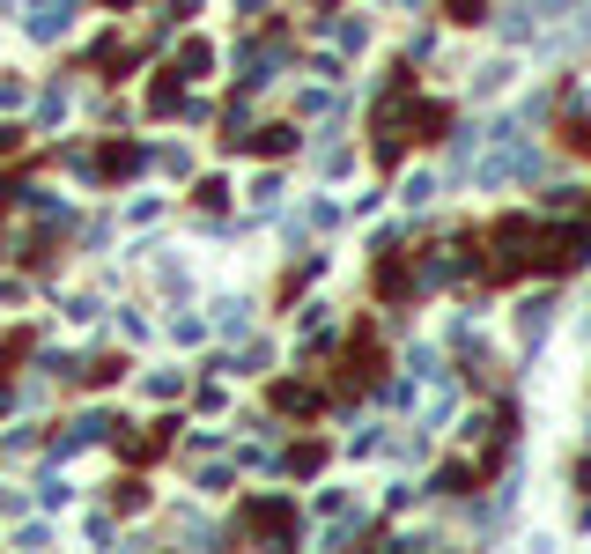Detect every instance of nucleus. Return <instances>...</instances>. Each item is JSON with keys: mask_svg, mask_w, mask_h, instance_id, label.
I'll list each match as a JSON object with an SVG mask.
<instances>
[{"mask_svg": "<svg viewBox=\"0 0 591 554\" xmlns=\"http://www.w3.org/2000/svg\"><path fill=\"white\" fill-rule=\"evenodd\" d=\"M97 170H104V178H126V170H141V148H104Z\"/></svg>", "mask_w": 591, "mask_h": 554, "instance_id": "11", "label": "nucleus"}, {"mask_svg": "<svg viewBox=\"0 0 591 554\" xmlns=\"http://www.w3.org/2000/svg\"><path fill=\"white\" fill-rule=\"evenodd\" d=\"M37 503H45V510H67V503H74V488L60 481V473H45V481H37Z\"/></svg>", "mask_w": 591, "mask_h": 554, "instance_id": "13", "label": "nucleus"}, {"mask_svg": "<svg viewBox=\"0 0 591 554\" xmlns=\"http://www.w3.org/2000/svg\"><path fill=\"white\" fill-rule=\"evenodd\" d=\"M111 503H119V510H141L148 495H141V481H119V488H111Z\"/></svg>", "mask_w": 591, "mask_h": 554, "instance_id": "22", "label": "nucleus"}, {"mask_svg": "<svg viewBox=\"0 0 591 554\" xmlns=\"http://www.w3.org/2000/svg\"><path fill=\"white\" fill-rule=\"evenodd\" d=\"M215 333H222V340H252V303H244V296L215 303Z\"/></svg>", "mask_w": 591, "mask_h": 554, "instance_id": "7", "label": "nucleus"}, {"mask_svg": "<svg viewBox=\"0 0 591 554\" xmlns=\"http://www.w3.org/2000/svg\"><path fill=\"white\" fill-rule=\"evenodd\" d=\"M170 67H178V82H200V74L215 67V45H207V37H185V45H178V60H170Z\"/></svg>", "mask_w": 591, "mask_h": 554, "instance_id": "6", "label": "nucleus"}, {"mask_svg": "<svg viewBox=\"0 0 591 554\" xmlns=\"http://www.w3.org/2000/svg\"><path fill=\"white\" fill-rule=\"evenodd\" d=\"M170 340H178V348H200L207 326H200V318H170Z\"/></svg>", "mask_w": 591, "mask_h": 554, "instance_id": "19", "label": "nucleus"}, {"mask_svg": "<svg viewBox=\"0 0 591 554\" xmlns=\"http://www.w3.org/2000/svg\"><path fill=\"white\" fill-rule=\"evenodd\" d=\"M170 8H193V0H170Z\"/></svg>", "mask_w": 591, "mask_h": 554, "instance_id": "27", "label": "nucleus"}, {"mask_svg": "<svg viewBox=\"0 0 591 554\" xmlns=\"http://www.w3.org/2000/svg\"><path fill=\"white\" fill-rule=\"evenodd\" d=\"M259 156H289V148H296V126H259Z\"/></svg>", "mask_w": 591, "mask_h": 554, "instance_id": "9", "label": "nucleus"}, {"mask_svg": "<svg viewBox=\"0 0 591 554\" xmlns=\"http://www.w3.org/2000/svg\"><path fill=\"white\" fill-rule=\"evenodd\" d=\"M244 532H259V540H296V510L289 503H266V495H259V503L252 510H244Z\"/></svg>", "mask_w": 591, "mask_h": 554, "instance_id": "2", "label": "nucleus"}, {"mask_svg": "<svg viewBox=\"0 0 591 554\" xmlns=\"http://www.w3.org/2000/svg\"><path fill=\"white\" fill-rule=\"evenodd\" d=\"M318 466H326V444H296L289 451V473H318Z\"/></svg>", "mask_w": 591, "mask_h": 554, "instance_id": "18", "label": "nucleus"}, {"mask_svg": "<svg viewBox=\"0 0 591 554\" xmlns=\"http://www.w3.org/2000/svg\"><path fill=\"white\" fill-rule=\"evenodd\" d=\"M67 23H74V0H37V8L23 15V30L37 37V45H52V37H67Z\"/></svg>", "mask_w": 591, "mask_h": 554, "instance_id": "3", "label": "nucleus"}, {"mask_svg": "<svg viewBox=\"0 0 591 554\" xmlns=\"http://www.w3.org/2000/svg\"><path fill=\"white\" fill-rule=\"evenodd\" d=\"M15 510H23V495H0V518H15Z\"/></svg>", "mask_w": 591, "mask_h": 554, "instance_id": "24", "label": "nucleus"}, {"mask_svg": "<svg viewBox=\"0 0 591 554\" xmlns=\"http://www.w3.org/2000/svg\"><path fill=\"white\" fill-rule=\"evenodd\" d=\"M577 488H591V466H584V473H577Z\"/></svg>", "mask_w": 591, "mask_h": 554, "instance_id": "25", "label": "nucleus"}, {"mask_svg": "<svg viewBox=\"0 0 591 554\" xmlns=\"http://www.w3.org/2000/svg\"><path fill=\"white\" fill-rule=\"evenodd\" d=\"M399 200H407V207H429V200H436V178H429V170H414V178L399 185Z\"/></svg>", "mask_w": 591, "mask_h": 554, "instance_id": "14", "label": "nucleus"}, {"mask_svg": "<svg viewBox=\"0 0 591 554\" xmlns=\"http://www.w3.org/2000/svg\"><path fill=\"white\" fill-rule=\"evenodd\" d=\"M518 82V60H488L481 74H473V104H488V97H503V89Z\"/></svg>", "mask_w": 591, "mask_h": 554, "instance_id": "4", "label": "nucleus"}, {"mask_svg": "<svg viewBox=\"0 0 591 554\" xmlns=\"http://www.w3.org/2000/svg\"><path fill=\"white\" fill-rule=\"evenodd\" d=\"M591 252V229L584 222H555V229H540V244H532V266H547V274H569Z\"/></svg>", "mask_w": 591, "mask_h": 554, "instance_id": "1", "label": "nucleus"}, {"mask_svg": "<svg viewBox=\"0 0 591 554\" xmlns=\"http://www.w3.org/2000/svg\"><path fill=\"white\" fill-rule=\"evenodd\" d=\"M547 326H555V296H532V303H518V333L540 348L547 340Z\"/></svg>", "mask_w": 591, "mask_h": 554, "instance_id": "5", "label": "nucleus"}, {"mask_svg": "<svg viewBox=\"0 0 591 554\" xmlns=\"http://www.w3.org/2000/svg\"><path fill=\"white\" fill-rule=\"evenodd\" d=\"M274 407H281V414H318V392H311V385H281Z\"/></svg>", "mask_w": 591, "mask_h": 554, "instance_id": "8", "label": "nucleus"}, {"mask_svg": "<svg viewBox=\"0 0 591 554\" xmlns=\"http://www.w3.org/2000/svg\"><path fill=\"white\" fill-rule=\"evenodd\" d=\"M562 141L577 148V156H591V119L584 111H562Z\"/></svg>", "mask_w": 591, "mask_h": 554, "instance_id": "12", "label": "nucleus"}, {"mask_svg": "<svg viewBox=\"0 0 591 554\" xmlns=\"http://www.w3.org/2000/svg\"><path fill=\"white\" fill-rule=\"evenodd\" d=\"M82 377H89V385H111V377H126V362H119V355H97Z\"/></svg>", "mask_w": 591, "mask_h": 554, "instance_id": "20", "label": "nucleus"}, {"mask_svg": "<svg viewBox=\"0 0 591 554\" xmlns=\"http://www.w3.org/2000/svg\"><path fill=\"white\" fill-rule=\"evenodd\" d=\"M444 15H451V23H488V0H444Z\"/></svg>", "mask_w": 591, "mask_h": 554, "instance_id": "17", "label": "nucleus"}, {"mask_svg": "<svg viewBox=\"0 0 591 554\" xmlns=\"http://www.w3.org/2000/svg\"><path fill=\"white\" fill-rule=\"evenodd\" d=\"M104 8H133V0H104Z\"/></svg>", "mask_w": 591, "mask_h": 554, "instance_id": "26", "label": "nucleus"}, {"mask_svg": "<svg viewBox=\"0 0 591 554\" xmlns=\"http://www.w3.org/2000/svg\"><path fill=\"white\" fill-rule=\"evenodd\" d=\"M23 148V126H0V156H15Z\"/></svg>", "mask_w": 591, "mask_h": 554, "instance_id": "23", "label": "nucleus"}, {"mask_svg": "<svg viewBox=\"0 0 591 554\" xmlns=\"http://www.w3.org/2000/svg\"><path fill=\"white\" fill-rule=\"evenodd\" d=\"M185 392V370H148V399H178Z\"/></svg>", "mask_w": 591, "mask_h": 554, "instance_id": "16", "label": "nucleus"}, {"mask_svg": "<svg viewBox=\"0 0 591 554\" xmlns=\"http://www.w3.org/2000/svg\"><path fill=\"white\" fill-rule=\"evenodd\" d=\"M148 111H178V67H163V82H148Z\"/></svg>", "mask_w": 591, "mask_h": 554, "instance_id": "10", "label": "nucleus"}, {"mask_svg": "<svg viewBox=\"0 0 591 554\" xmlns=\"http://www.w3.org/2000/svg\"><path fill=\"white\" fill-rule=\"evenodd\" d=\"M333 37H340V52H362V45H370V23L348 15V23H333Z\"/></svg>", "mask_w": 591, "mask_h": 554, "instance_id": "15", "label": "nucleus"}, {"mask_svg": "<svg viewBox=\"0 0 591 554\" xmlns=\"http://www.w3.org/2000/svg\"><path fill=\"white\" fill-rule=\"evenodd\" d=\"M466 481H481V473H466V466H444V473H436V495H459Z\"/></svg>", "mask_w": 591, "mask_h": 554, "instance_id": "21", "label": "nucleus"}]
</instances>
